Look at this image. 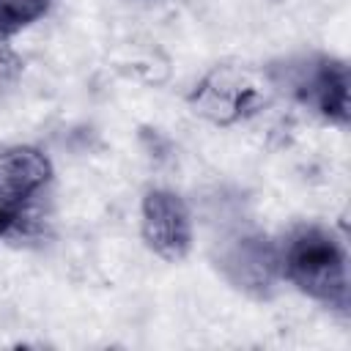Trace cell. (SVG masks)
I'll use <instances>...</instances> for the list:
<instances>
[{
	"label": "cell",
	"mask_w": 351,
	"mask_h": 351,
	"mask_svg": "<svg viewBox=\"0 0 351 351\" xmlns=\"http://www.w3.org/2000/svg\"><path fill=\"white\" fill-rule=\"evenodd\" d=\"M52 178V162L36 145H11L0 151V203L38 197Z\"/></svg>",
	"instance_id": "6"
},
{
	"label": "cell",
	"mask_w": 351,
	"mask_h": 351,
	"mask_svg": "<svg viewBox=\"0 0 351 351\" xmlns=\"http://www.w3.org/2000/svg\"><path fill=\"white\" fill-rule=\"evenodd\" d=\"M52 0H0V36H11L49 11Z\"/></svg>",
	"instance_id": "7"
},
{
	"label": "cell",
	"mask_w": 351,
	"mask_h": 351,
	"mask_svg": "<svg viewBox=\"0 0 351 351\" xmlns=\"http://www.w3.org/2000/svg\"><path fill=\"white\" fill-rule=\"evenodd\" d=\"M277 85L332 123H348V66L329 55H313L280 66Z\"/></svg>",
	"instance_id": "2"
},
{
	"label": "cell",
	"mask_w": 351,
	"mask_h": 351,
	"mask_svg": "<svg viewBox=\"0 0 351 351\" xmlns=\"http://www.w3.org/2000/svg\"><path fill=\"white\" fill-rule=\"evenodd\" d=\"M277 247L282 280L332 310H348V258L332 230L299 225Z\"/></svg>",
	"instance_id": "1"
},
{
	"label": "cell",
	"mask_w": 351,
	"mask_h": 351,
	"mask_svg": "<svg viewBox=\"0 0 351 351\" xmlns=\"http://www.w3.org/2000/svg\"><path fill=\"white\" fill-rule=\"evenodd\" d=\"M189 104L206 121L228 126V123L247 118L258 107V90L247 82V77L241 71L217 66L195 85Z\"/></svg>",
	"instance_id": "5"
},
{
	"label": "cell",
	"mask_w": 351,
	"mask_h": 351,
	"mask_svg": "<svg viewBox=\"0 0 351 351\" xmlns=\"http://www.w3.org/2000/svg\"><path fill=\"white\" fill-rule=\"evenodd\" d=\"M140 230L145 244L165 261H181L192 247V217L170 189H151L143 197Z\"/></svg>",
	"instance_id": "4"
},
{
	"label": "cell",
	"mask_w": 351,
	"mask_h": 351,
	"mask_svg": "<svg viewBox=\"0 0 351 351\" xmlns=\"http://www.w3.org/2000/svg\"><path fill=\"white\" fill-rule=\"evenodd\" d=\"M222 274L250 296H269L282 280L280 274V247L263 233L233 236L219 252Z\"/></svg>",
	"instance_id": "3"
},
{
	"label": "cell",
	"mask_w": 351,
	"mask_h": 351,
	"mask_svg": "<svg viewBox=\"0 0 351 351\" xmlns=\"http://www.w3.org/2000/svg\"><path fill=\"white\" fill-rule=\"evenodd\" d=\"M19 77H22V58L5 41V36H0V99L11 93V88L19 82Z\"/></svg>",
	"instance_id": "8"
}]
</instances>
